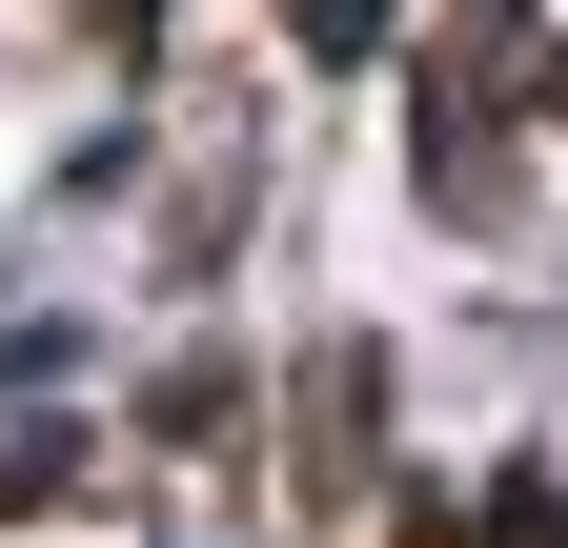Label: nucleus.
<instances>
[{
	"mask_svg": "<svg viewBox=\"0 0 568 548\" xmlns=\"http://www.w3.org/2000/svg\"><path fill=\"white\" fill-rule=\"evenodd\" d=\"M284 21H305V61H366V41H386V0H284Z\"/></svg>",
	"mask_w": 568,
	"mask_h": 548,
	"instance_id": "1",
	"label": "nucleus"
},
{
	"mask_svg": "<svg viewBox=\"0 0 568 548\" xmlns=\"http://www.w3.org/2000/svg\"><path fill=\"white\" fill-rule=\"evenodd\" d=\"M82 21H102V41H122V61H142V41H163V0H82Z\"/></svg>",
	"mask_w": 568,
	"mask_h": 548,
	"instance_id": "2",
	"label": "nucleus"
}]
</instances>
